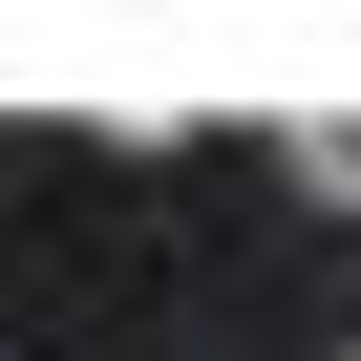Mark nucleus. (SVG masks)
Wrapping results in <instances>:
<instances>
[{"instance_id": "nucleus-1", "label": "nucleus", "mask_w": 361, "mask_h": 361, "mask_svg": "<svg viewBox=\"0 0 361 361\" xmlns=\"http://www.w3.org/2000/svg\"><path fill=\"white\" fill-rule=\"evenodd\" d=\"M298 192H319V213H361V106H319V128H298Z\"/></svg>"}]
</instances>
